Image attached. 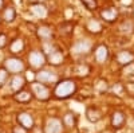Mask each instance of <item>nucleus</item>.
Returning <instances> with one entry per match:
<instances>
[{
  "label": "nucleus",
  "mask_w": 134,
  "mask_h": 133,
  "mask_svg": "<svg viewBox=\"0 0 134 133\" xmlns=\"http://www.w3.org/2000/svg\"><path fill=\"white\" fill-rule=\"evenodd\" d=\"M76 92V83L72 79H63L55 86L54 94L59 99H66Z\"/></svg>",
  "instance_id": "f257e3e1"
},
{
  "label": "nucleus",
  "mask_w": 134,
  "mask_h": 133,
  "mask_svg": "<svg viewBox=\"0 0 134 133\" xmlns=\"http://www.w3.org/2000/svg\"><path fill=\"white\" fill-rule=\"evenodd\" d=\"M31 90H32V95H35L39 101H47L50 98V90L44 83L32 82L31 83Z\"/></svg>",
  "instance_id": "f03ea898"
},
{
  "label": "nucleus",
  "mask_w": 134,
  "mask_h": 133,
  "mask_svg": "<svg viewBox=\"0 0 134 133\" xmlns=\"http://www.w3.org/2000/svg\"><path fill=\"white\" fill-rule=\"evenodd\" d=\"M4 69L8 73L18 74V73H21L24 70V63L19 58H8L4 61Z\"/></svg>",
  "instance_id": "7ed1b4c3"
},
{
  "label": "nucleus",
  "mask_w": 134,
  "mask_h": 133,
  "mask_svg": "<svg viewBox=\"0 0 134 133\" xmlns=\"http://www.w3.org/2000/svg\"><path fill=\"white\" fill-rule=\"evenodd\" d=\"M28 61L30 65L35 69H40L42 66L46 63V55H44L42 51H32L28 55Z\"/></svg>",
  "instance_id": "20e7f679"
},
{
  "label": "nucleus",
  "mask_w": 134,
  "mask_h": 133,
  "mask_svg": "<svg viewBox=\"0 0 134 133\" xmlns=\"http://www.w3.org/2000/svg\"><path fill=\"white\" fill-rule=\"evenodd\" d=\"M63 129V123L58 118H50L46 126H44V133H62Z\"/></svg>",
  "instance_id": "39448f33"
},
{
  "label": "nucleus",
  "mask_w": 134,
  "mask_h": 133,
  "mask_svg": "<svg viewBox=\"0 0 134 133\" xmlns=\"http://www.w3.org/2000/svg\"><path fill=\"white\" fill-rule=\"evenodd\" d=\"M36 79H38V82H40V83H54V82L58 81V75L54 74V73H51V71L43 70V71L36 73Z\"/></svg>",
  "instance_id": "423d86ee"
},
{
  "label": "nucleus",
  "mask_w": 134,
  "mask_h": 133,
  "mask_svg": "<svg viewBox=\"0 0 134 133\" xmlns=\"http://www.w3.org/2000/svg\"><path fill=\"white\" fill-rule=\"evenodd\" d=\"M18 121H19V125L23 126V128H26L27 130L31 129V128H34V118H32V116H31L30 113H27V112L19 113V114H18Z\"/></svg>",
  "instance_id": "0eeeda50"
},
{
  "label": "nucleus",
  "mask_w": 134,
  "mask_h": 133,
  "mask_svg": "<svg viewBox=\"0 0 134 133\" xmlns=\"http://www.w3.org/2000/svg\"><path fill=\"white\" fill-rule=\"evenodd\" d=\"M91 49V42H88L87 39H82V40H78L75 44H74V52L76 54H87Z\"/></svg>",
  "instance_id": "6e6552de"
},
{
  "label": "nucleus",
  "mask_w": 134,
  "mask_h": 133,
  "mask_svg": "<svg viewBox=\"0 0 134 133\" xmlns=\"http://www.w3.org/2000/svg\"><path fill=\"white\" fill-rule=\"evenodd\" d=\"M117 59H118V62H119L121 65L127 66V65L133 63V61H134V54L130 52V51H127V50H122V51L118 52Z\"/></svg>",
  "instance_id": "1a4fd4ad"
},
{
  "label": "nucleus",
  "mask_w": 134,
  "mask_h": 133,
  "mask_svg": "<svg viewBox=\"0 0 134 133\" xmlns=\"http://www.w3.org/2000/svg\"><path fill=\"white\" fill-rule=\"evenodd\" d=\"M125 114L122 112H114L113 113V117H111V126L114 129H119L124 126L125 124Z\"/></svg>",
  "instance_id": "9d476101"
},
{
  "label": "nucleus",
  "mask_w": 134,
  "mask_h": 133,
  "mask_svg": "<svg viewBox=\"0 0 134 133\" xmlns=\"http://www.w3.org/2000/svg\"><path fill=\"white\" fill-rule=\"evenodd\" d=\"M36 34H38V36H39L42 40L48 42V40L52 38V30H51L50 27H47V26H40V27L36 30Z\"/></svg>",
  "instance_id": "9b49d317"
},
{
  "label": "nucleus",
  "mask_w": 134,
  "mask_h": 133,
  "mask_svg": "<svg viewBox=\"0 0 134 133\" xmlns=\"http://www.w3.org/2000/svg\"><path fill=\"white\" fill-rule=\"evenodd\" d=\"M100 16H102V19L106 20V22H114V20L118 18V12H117L115 8L111 7V8L103 9L102 12H100Z\"/></svg>",
  "instance_id": "f8f14e48"
},
{
  "label": "nucleus",
  "mask_w": 134,
  "mask_h": 133,
  "mask_svg": "<svg viewBox=\"0 0 134 133\" xmlns=\"http://www.w3.org/2000/svg\"><path fill=\"white\" fill-rule=\"evenodd\" d=\"M107 57H109V50H107L106 46L102 44V46L97 47V50H95V59H97V62L103 63L107 59Z\"/></svg>",
  "instance_id": "ddd939ff"
},
{
  "label": "nucleus",
  "mask_w": 134,
  "mask_h": 133,
  "mask_svg": "<svg viewBox=\"0 0 134 133\" xmlns=\"http://www.w3.org/2000/svg\"><path fill=\"white\" fill-rule=\"evenodd\" d=\"M31 11H32V14L36 15L38 18H46V16H47V8L44 7L43 4H40V3L32 4Z\"/></svg>",
  "instance_id": "4468645a"
},
{
  "label": "nucleus",
  "mask_w": 134,
  "mask_h": 133,
  "mask_svg": "<svg viewBox=\"0 0 134 133\" xmlns=\"http://www.w3.org/2000/svg\"><path fill=\"white\" fill-rule=\"evenodd\" d=\"M63 62V54L59 50H54L51 54H48V63L51 65H60Z\"/></svg>",
  "instance_id": "2eb2a0df"
},
{
  "label": "nucleus",
  "mask_w": 134,
  "mask_h": 133,
  "mask_svg": "<svg viewBox=\"0 0 134 133\" xmlns=\"http://www.w3.org/2000/svg\"><path fill=\"white\" fill-rule=\"evenodd\" d=\"M23 86H24V78L20 75H15L12 78V81H11V89L18 93L23 89Z\"/></svg>",
  "instance_id": "dca6fc26"
},
{
  "label": "nucleus",
  "mask_w": 134,
  "mask_h": 133,
  "mask_svg": "<svg viewBox=\"0 0 134 133\" xmlns=\"http://www.w3.org/2000/svg\"><path fill=\"white\" fill-rule=\"evenodd\" d=\"M14 98H15V101H18V102H30L31 98H32V93L26 92V90H20V92H18L14 95Z\"/></svg>",
  "instance_id": "f3484780"
},
{
  "label": "nucleus",
  "mask_w": 134,
  "mask_h": 133,
  "mask_svg": "<svg viewBox=\"0 0 134 133\" xmlns=\"http://www.w3.org/2000/svg\"><path fill=\"white\" fill-rule=\"evenodd\" d=\"M24 49V42L21 40V39H15L12 43H11V46H9V50L11 52H14V54H18V52H21Z\"/></svg>",
  "instance_id": "a211bd4d"
},
{
  "label": "nucleus",
  "mask_w": 134,
  "mask_h": 133,
  "mask_svg": "<svg viewBox=\"0 0 134 133\" xmlns=\"http://www.w3.org/2000/svg\"><path fill=\"white\" fill-rule=\"evenodd\" d=\"M86 116H87V120L88 121H91V123H97V121L100 120V112L97 109H87V112H86Z\"/></svg>",
  "instance_id": "6ab92c4d"
},
{
  "label": "nucleus",
  "mask_w": 134,
  "mask_h": 133,
  "mask_svg": "<svg viewBox=\"0 0 134 133\" xmlns=\"http://www.w3.org/2000/svg\"><path fill=\"white\" fill-rule=\"evenodd\" d=\"M87 30L91 31V32H99L102 30V24H100L98 20L91 19V20H88V23H87Z\"/></svg>",
  "instance_id": "aec40b11"
},
{
  "label": "nucleus",
  "mask_w": 134,
  "mask_h": 133,
  "mask_svg": "<svg viewBox=\"0 0 134 133\" xmlns=\"http://www.w3.org/2000/svg\"><path fill=\"white\" fill-rule=\"evenodd\" d=\"M16 16V12H15V9L12 7H8L4 9V14H3V19L5 22H12Z\"/></svg>",
  "instance_id": "412c9836"
},
{
  "label": "nucleus",
  "mask_w": 134,
  "mask_h": 133,
  "mask_svg": "<svg viewBox=\"0 0 134 133\" xmlns=\"http://www.w3.org/2000/svg\"><path fill=\"white\" fill-rule=\"evenodd\" d=\"M75 123H76V120H75V116H74L72 113H66V114H64V117H63V124H64L66 126L71 128V126L75 125Z\"/></svg>",
  "instance_id": "4be33fe9"
},
{
  "label": "nucleus",
  "mask_w": 134,
  "mask_h": 133,
  "mask_svg": "<svg viewBox=\"0 0 134 133\" xmlns=\"http://www.w3.org/2000/svg\"><path fill=\"white\" fill-rule=\"evenodd\" d=\"M133 30H134V26H133L131 22H125V23L121 26V31H122V32H126V34L131 32Z\"/></svg>",
  "instance_id": "5701e85b"
},
{
  "label": "nucleus",
  "mask_w": 134,
  "mask_h": 133,
  "mask_svg": "<svg viewBox=\"0 0 134 133\" xmlns=\"http://www.w3.org/2000/svg\"><path fill=\"white\" fill-rule=\"evenodd\" d=\"M7 79H8V71L5 69H0V87L4 86Z\"/></svg>",
  "instance_id": "b1692460"
},
{
  "label": "nucleus",
  "mask_w": 134,
  "mask_h": 133,
  "mask_svg": "<svg viewBox=\"0 0 134 133\" xmlns=\"http://www.w3.org/2000/svg\"><path fill=\"white\" fill-rule=\"evenodd\" d=\"M82 3L85 4V7L87 9H90V11L97 9V2L95 0H82Z\"/></svg>",
  "instance_id": "393cba45"
},
{
  "label": "nucleus",
  "mask_w": 134,
  "mask_h": 133,
  "mask_svg": "<svg viewBox=\"0 0 134 133\" xmlns=\"http://www.w3.org/2000/svg\"><path fill=\"white\" fill-rule=\"evenodd\" d=\"M95 87H97V90H99V92H105L106 89H107V82L106 81H99L95 85Z\"/></svg>",
  "instance_id": "a878e982"
},
{
  "label": "nucleus",
  "mask_w": 134,
  "mask_h": 133,
  "mask_svg": "<svg viewBox=\"0 0 134 133\" xmlns=\"http://www.w3.org/2000/svg\"><path fill=\"white\" fill-rule=\"evenodd\" d=\"M124 73L125 74H134V63H130V65H127L126 67H125V70H124Z\"/></svg>",
  "instance_id": "bb28decb"
},
{
  "label": "nucleus",
  "mask_w": 134,
  "mask_h": 133,
  "mask_svg": "<svg viewBox=\"0 0 134 133\" xmlns=\"http://www.w3.org/2000/svg\"><path fill=\"white\" fill-rule=\"evenodd\" d=\"M12 133H28V130H27L26 128H23V126L18 125V126H15V128H14Z\"/></svg>",
  "instance_id": "cd10ccee"
},
{
  "label": "nucleus",
  "mask_w": 134,
  "mask_h": 133,
  "mask_svg": "<svg viewBox=\"0 0 134 133\" xmlns=\"http://www.w3.org/2000/svg\"><path fill=\"white\" fill-rule=\"evenodd\" d=\"M26 78H27V79L32 83L36 79V75H34V74H32V71H27V73H26Z\"/></svg>",
  "instance_id": "c85d7f7f"
},
{
  "label": "nucleus",
  "mask_w": 134,
  "mask_h": 133,
  "mask_svg": "<svg viewBox=\"0 0 134 133\" xmlns=\"http://www.w3.org/2000/svg\"><path fill=\"white\" fill-rule=\"evenodd\" d=\"M78 74L79 75H85V74H87V71H88V67L87 66H79V67H78Z\"/></svg>",
  "instance_id": "c756f323"
},
{
  "label": "nucleus",
  "mask_w": 134,
  "mask_h": 133,
  "mask_svg": "<svg viewBox=\"0 0 134 133\" xmlns=\"http://www.w3.org/2000/svg\"><path fill=\"white\" fill-rule=\"evenodd\" d=\"M5 44H7V36L4 34H2L0 35V49H3Z\"/></svg>",
  "instance_id": "7c9ffc66"
},
{
  "label": "nucleus",
  "mask_w": 134,
  "mask_h": 133,
  "mask_svg": "<svg viewBox=\"0 0 134 133\" xmlns=\"http://www.w3.org/2000/svg\"><path fill=\"white\" fill-rule=\"evenodd\" d=\"M3 4H4V2H3V0H0V8L3 7Z\"/></svg>",
  "instance_id": "2f4dec72"
}]
</instances>
